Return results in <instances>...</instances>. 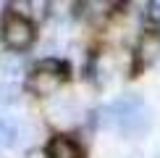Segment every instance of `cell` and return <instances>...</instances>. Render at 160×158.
Masks as SVG:
<instances>
[{
  "mask_svg": "<svg viewBox=\"0 0 160 158\" xmlns=\"http://www.w3.org/2000/svg\"><path fill=\"white\" fill-rule=\"evenodd\" d=\"M3 40L11 50L21 53L34 42V24L21 13H8L3 21Z\"/></svg>",
  "mask_w": 160,
  "mask_h": 158,
  "instance_id": "3",
  "label": "cell"
},
{
  "mask_svg": "<svg viewBox=\"0 0 160 158\" xmlns=\"http://www.w3.org/2000/svg\"><path fill=\"white\" fill-rule=\"evenodd\" d=\"M16 137H18L16 124H11V121H5V118H0V148H8V145H13V142H16Z\"/></svg>",
  "mask_w": 160,
  "mask_h": 158,
  "instance_id": "9",
  "label": "cell"
},
{
  "mask_svg": "<svg viewBox=\"0 0 160 158\" xmlns=\"http://www.w3.org/2000/svg\"><path fill=\"white\" fill-rule=\"evenodd\" d=\"M144 18L152 26V32H160V0H152L147 8H144Z\"/></svg>",
  "mask_w": 160,
  "mask_h": 158,
  "instance_id": "10",
  "label": "cell"
},
{
  "mask_svg": "<svg viewBox=\"0 0 160 158\" xmlns=\"http://www.w3.org/2000/svg\"><path fill=\"white\" fill-rule=\"evenodd\" d=\"M129 158H144V155H142V153H131Z\"/></svg>",
  "mask_w": 160,
  "mask_h": 158,
  "instance_id": "11",
  "label": "cell"
},
{
  "mask_svg": "<svg viewBox=\"0 0 160 158\" xmlns=\"http://www.w3.org/2000/svg\"><path fill=\"white\" fill-rule=\"evenodd\" d=\"M68 76V66L58 58H45L37 63L34 74L29 76V90L34 95H55L61 90L63 79Z\"/></svg>",
  "mask_w": 160,
  "mask_h": 158,
  "instance_id": "2",
  "label": "cell"
},
{
  "mask_svg": "<svg viewBox=\"0 0 160 158\" xmlns=\"http://www.w3.org/2000/svg\"><path fill=\"white\" fill-rule=\"evenodd\" d=\"M48 158H84V150L79 148L76 140L58 134L48 142Z\"/></svg>",
  "mask_w": 160,
  "mask_h": 158,
  "instance_id": "5",
  "label": "cell"
},
{
  "mask_svg": "<svg viewBox=\"0 0 160 158\" xmlns=\"http://www.w3.org/2000/svg\"><path fill=\"white\" fill-rule=\"evenodd\" d=\"M21 71H24V58H21V53H16V50L0 53V74L8 79V82H13L16 76H21Z\"/></svg>",
  "mask_w": 160,
  "mask_h": 158,
  "instance_id": "6",
  "label": "cell"
},
{
  "mask_svg": "<svg viewBox=\"0 0 160 158\" xmlns=\"http://www.w3.org/2000/svg\"><path fill=\"white\" fill-rule=\"evenodd\" d=\"M100 121L105 127L118 129L123 137H142L150 129V108L139 95H123L100 111Z\"/></svg>",
  "mask_w": 160,
  "mask_h": 158,
  "instance_id": "1",
  "label": "cell"
},
{
  "mask_svg": "<svg viewBox=\"0 0 160 158\" xmlns=\"http://www.w3.org/2000/svg\"><path fill=\"white\" fill-rule=\"evenodd\" d=\"M48 116H50V121L55 124V127H76V124L82 121L84 111H82V105H79L74 97H58V100L50 103Z\"/></svg>",
  "mask_w": 160,
  "mask_h": 158,
  "instance_id": "4",
  "label": "cell"
},
{
  "mask_svg": "<svg viewBox=\"0 0 160 158\" xmlns=\"http://www.w3.org/2000/svg\"><path fill=\"white\" fill-rule=\"evenodd\" d=\"M158 55H160V32H147L139 42V61L152 63Z\"/></svg>",
  "mask_w": 160,
  "mask_h": 158,
  "instance_id": "7",
  "label": "cell"
},
{
  "mask_svg": "<svg viewBox=\"0 0 160 158\" xmlns=\"http://www.w3.org/2000/svg\"><path fill=\"white\" fill-rule=\"evenodd\" d=\"M16 100H18V84L8 82V79H0V111L11 108Z\"/></svg>",
  "mask_w": 160,
  "mask_h": 158,
  "instance_id": "8",
  "label": "cell"
}]
</instances>
